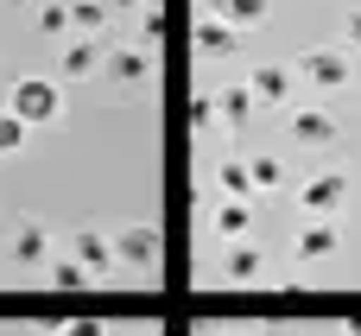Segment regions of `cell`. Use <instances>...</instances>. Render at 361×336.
I'll list each match as a JSON object with an SVG mask.
<instances>
[{
  "instance_id": "cell-1",
  "label": "cell",
  "mask_w": 361,
  "mask_h": 336,
  "mask_svg": "<svg viewBox=\"0 0 361 336\" xmlns=\"http://www.w3.org/2000/svg\"><path fill=\"white\" fill-rule=\"evenodd\" d=\"M0 108L19 114L25 127H51L63 114V89H57V76H13V89H6Z\"/></svg>"
},
{
  "instance_id": "cell-2",
  "label": "cell",
  "mask_w": 361,
  "mask_h": 336,
  "mask_svg": "<svg viewBox=\"0 0 361 336\" xmlns=\"http://www.w3.org/2000/svg\"><path fill=\"white\" fill-rule=\"evenodd\" d=\"M292 76H298L305 89H324V95H336V89H349V76H355V57H349L343 44H311V51L292 64Z\"/></svg>"
},
{
  "instance_id": "cell-3",
  "label": "cell",
  "mask_w": 361,
  "mask_h": 336,
  "mask_svg": "<svg viewBox=\"0 0 361 336\" xmlns=\"http://www.w3.org/2000/svg\"><path fill=\"white\" fill-rule=\"evenodd\" d=\"M349 191H355V178H349L343 165H317V172H305V184H298V210H305V216H343Z\"/></svg>"
},
{
  "instance_id": "cell-4",
  "label": "cell",
  "mask_w": 361,
  "mask_h": 336,
  "mask_svg": "<svg viewBox=\"0 0 361 336\" xmlns=\"http://www.w3.org/2000/svg\"><path fill=\"white\" fill-rule=\"evenodd\" d=\"M0 254H6V267H44L57 254V241H51V229L38 216H13L6 235H0Z\"/></svg>"
},
{
  "instance_id": "cell-5",
  "label": "cell",
  "mask_w": 361,
  "mask_h": 336,
  "mask_svg": "<svg viewBox=\"0 0 361 336\" xmlns=\"http://www.w3.org/2000/svg\"><path fill=\"white\" fill-rule=\"evenodd\" d=\"M286 140L305 146V152H324V146L343 140V121H336V108H324V102H311V108H286Z\"/></svg>"
},
{
  "instance_id": "cell-6",
  "label": "cell",
  "mask_w": 361,
  "mask_h": 336,
  "mask_svg": "<svg viewBox=\"0 0 361 336\" xmlns=\"http://www.w3.org/2000/svg\"><path fill=\"white\" fill-rule=\"evenodd\" d=\"M108 89H127V95H140L146 83H152V51L146 44H114V51H102V70H95Z\"/></svg>"
},
{
  "instance_id": "cell-7",
  "label": "cell",
  "mask_w": 361,
  "mask_h": 336,
  "mask_svg": "<svg viewBox=\"0 0 361 336\" xmlns=\"http://www.w3.org/2000/svg\"><path fill=\"white\" fill-rule=\"evenodd\" d=\"M108 241H114V267H127V273H159V254H165V248H159V229H152V222H121Z\"/></svg>"
},
{
  "instance_id": "cell-8",
  "label": "cell",
  "mask_w": 361,
  "mask_h": 336,
  "mask_svg": "<svg viewBox=\"0 0 361 336\" xmlns=\"http://www.w3.org/2000/svg\"><path fill=\"white\" fill-rule=\"evenodd\" d=\"M222 286H260L267 280V248L260 241H222V254H216V267H209Z\"/></svg>"
},
{
  "instance_id": "cell-9",
  "label": "cell",
  "mask_w": 361,
  "mask_h": 336,
  "mask_svg": "<svg viewBox=\"0 0 361 336\" xmlns=\"http://www.w3.org/2000/svg\"><path fill=\"white\" fill-rule=\"evenodd\" d=\"M336 254H343L336 216H305V229H298V241H292V260H298V267H324V260H336Z\"/></svg>"
},
{
  "instance_id": "cell-10",
  "label": "cell",
  "mask_w": 361,
  "mask_h": 336,
  "mask_svg": "<svg viewBox=\"0 0 361 336\" xmlns=\"http://www.w3.org/2000/svg\"><path fill=\"white\" fill-rule=\"evenodd\" d=\"M241 83H247L254 108H292V95H298V76H292V64H254Z\"/></svg>"
},
{
  "instance_id": "cell-11",
  "label": "cell",
  "mask_w": 361,
  "mask_h": 336,
  "mask_svg": "<svg viewBox=\"0 0 361 336\" xmlns=\"http://www.w3.org/2000/svg\"><path fill=\"white\" fill-rule=\"evenodd\" d=\"M89 280H108V273H121L114 267V241H108V229H70V248H63Z\"/></svg>"
},
{
  "instance_id": "cell-12",
  "label": "cell",
  "mask_w": 361,
  "mask_h": 336,
  "mask_svg": "<svg viewBox=\"0 0 361 336\" xmlns=\"http://www.w3.org/2000/svg\"><path fill=\"white\" fill-rule=\"evenodd\" d=\"M209 235H216V241H247V235H254V197H216Z\"/></svg>"
},
{
  "instance_id": "cell-13",
  "label": "cell",
  "mask_w": 361,
  "mask_h": 336,
  "mask_svg": "<svg viewBox=\"0 0 361 336\" xmlns=\"http://www.w3.org/2000/svg\"><path fill=\"white\" fill-rule=\"evenodd\" d=\"M235 51H241V32H235L228 19L203 13V19H197V57H203V64H228Z\"/></svg>"
},
{
  "instance_id": "cell-14",
  "label": "cell",
  "mask_w": 361,
  "mask_h": 336,
  "mask_svg": "<svg viewBox=\"0 0 361 336\" xmlns=\"http://www.w3.org/2000/svg\"><path fill=\"white\" fill-rule=\"evenodd\" d=\"M102 38H70L63 51H57V83H89L95 70H102Z\"/></svg>"
},
{
  "instance_id": "cell-15",
  "label": "cell",
  "mask_w": 361,
  "mask_h": 336,
  "mask_svg": "<svg viewBox=\"0 0 361 336\" xmlns=\"http://www.w3.org/2000/svg\"><path fill=\"white\" fill-rule=\"evenodd\" d=\"M63 19H70L76 38H108V25H114V13L102 0H63Z\"/></svg>"
},
{
  "instance_id": "cell-16",
  "label": "cell",
  "mask_w": 361,
  "mask_h": 336,
  "mask_svg": "<svg viewBox=\"0 0 361 336\" xmlns=\"http://www.w3.org/2000/svg\"><path fill=\"white\" fill-rule=\"evenodd\" d=\"M216 19H228L235 32H254V25H267L273 19V0H203Z\"/></svg>"
},
{
  "instance_id": "cell-17",
  "label": "cell",
  "mask_w": 361,
  "mask_h": 336,
  "mask_svg": "<svg viewBox=\"0 0 361 336\" xmlns=\"http://www.w3.org/2000/svg\"><path fill=\"white\" fill-rule=\"evenodd\" d=\"M216 121H222L228 133H247V121H254V95H247V83H228V89L216 95Z\"/></svg>"
},
{
  "instance_id": "cell-18",
  "label": "cell",
  "mask_w": 361,
  "mask_h": 336,
  "mask_svg": "<svg viewBox=\"0 0 361 336\" xmlns=\"http://www.w3.org/2000/svg\"><path fill=\"white\" fill-rule=\"evenodd\" d=\"M247 178H254V197H260V191H279V184H286V159H279V152H254V159H247Z\"/></svg>"
},
{
  "instance_id": "cell-19",
  "label": "cell",
  "mask_w": 361,
  "mask_h": 336,
  "mask_svg": "<svg viewBox=\"0 0 361 336\" xmlns=\"http://www.w3.org/2000/svg\"><path fill=\"white\" fill-rule=\"evenodd\" d=\"M216 191H222V197H254L247 159H222V172H216Z\"/></svg>"
},
{
  "instance_id": "cell-20",
  "label": "cell",
  "mask_w": 361,
  "mask_h": 336,
  "mask_svg": "<svg viewBox=\"0 0 361 336\" xmlns=\"http://www.w3.org/2000/svg\"><path fill=\"white\" fill-rule=\"evenodd\" d=\"M44 267H51V286H57V292H82V286H89V273H82L70 254H51Z\"/></svg>"
},
{
  "instance_id": "cell-21",
  "label": "cell",
  "mask_w": 361,
  "mask_h": 336,
  "mask_svg": "<svg viewBox=\"0 0 361 336\" xmlns=\"http://www.w3.org/2000/svg\"><path fill=\"white\" fill-rule=\"evenodd\" d=\"M25 133H32V127H25L19 114H6V108H0V159H13V152L25 146Z\"/></svg>"
},
{
  "instance_id": "cell-22",
  "label": "cell",
  "mask_w": 361,
  "mask_h": 336,
  "mask_svg": "<svg viewBox=\"0 0 361 336\" xmlns=\"http://www.w3.org/2000/svg\"><path fill=\"white\" fill-rule=\"evenodd\" d=\"M38 32H44V38H63V32H70L63 0H38Z\"/></svg>"
},
{
  "instance_id": "cell-23",
  "label": "cell",
  "mask_w": 361,
  "mask_h": 336,
  "mask_svg": "<svg viewBox=\"0 0 361 336\" xmlns=\"http://www.w3.org/2000/svg\"><path fill=\"white\" fill-rule=\"evenodd\" d=\"M190 127H197L203 140H216V95H209V89H203V95L190 102Z\"/></svg>"
},
{
  "instance_id": "cell-24",
  "label": "cell",
  "mask_w": 361,
  "mask_h": 336,
  "mask_svg": "<svg viewBox=\"0 0 361 336\" xmlns=\"http://www.w3.org/2000/svg\"><path fill=\"white\" fill-rule=\"evenodd\" d=\"M159 32H165V13H159V6H140V44H146V51H152Z\"/></svg>"
},
{
  "instance_id": "cell-25",
  "label": "cell",
  "mask_w": 361,
  "mask_h": 336,
  "mask_svg": "<svg viewBox=\"0 0 361 336\" xmlns=\"http://www.w3.org/2000/svg\"><path fill=\"white\" fill-rule=\"evenodd\" d=\"M63 336H108L102 318H63Z\"/></svg>"
},
{
  "instance_id": "cell-26",
  "label": "cell",
  "mask_w": 361,
  "mask_h": 336,
  "mask_svg": "<svg viewBox=\"0 0 361 336\" xmlns=\"http://www.w3.org/2000/svg\"><path fill=\"white\" fill-rule=\"evenodd\" d=\"M343 51H361V6L343 19Z\"/></svg>"
},
{
  "instance_id": "cell-27",
  "label": "cell",
  "mask_w": 361,
  "mask_h": 336,
  "mask_svg": "<svg viewBox=\"0 0 361 336\" xmlns=\"http://www.w3.org/2000/svg\"><path fill=\"white\" fill-rule=\"evenodd\" d=\"M102 6H108V13H140L146 0H102Z\"/></svg>"
},
{
  "instance_id": "cell-28",
  "label": "cell",
  "mask_w": 361,
  "mask_h": 336,
  "mask_svg": "<svg viewBox=\"0 0 361 336\" xmlns=\"http://www.w3.org/2000/svg\"><path fill=\"white\" fill-rule=\"evenodd\" d=\"M343 336H361V311H355V318H343Z\"/></svg>"
},
{
  "instance_id": "cell-29",
  "label": "cell",
  "mask_w": 361,
  "mask_h": 336,
  "mask_svg": "<svg viewBox=\"0 0 361 336\" xmlns=\"http://www.w3.org/2000/svg\"><path fill=\"white\" fill-rule=\"evenodd\" d=\"M13 6H38V0H13Z\"/></svg>"
},
{
  "instance_id": "cell-30",
  "label": "cell",
  "mask_w": 361,
  "mask_h": 336,
  "mask_svg": "<svg viewBox=\"0 0 361 336\" xmlns=\"http://www.w3.org/2000/svg\"><path fill=\"white\" fill-rule=\"evenodd\" d=\"M216 336H222V330H216Z\"/></svg>"
}]
</instances>
